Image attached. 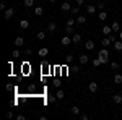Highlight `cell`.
I'll list each match as a JSON object with an SVG mask.
<instances>
[{"label": "cell", "mask_w": 122, "mask_h": 120, "mask_svg": "<svg viewBox=\"0 0 122 120\" xmlns=\"http://www.w3.org/2000/svg\"><path fill=\"white\" fill-rule=\"evenodd\" d=\"M98 57L101 58V62H103V63H107V62H109V52H107V49H106V47H103V49L99 50Z\"/></svg>", "instance_id": "obj_1"}, {"label": "cell", "mask_w": 122, "mask_h": 120, "mask_svg": "<svg viewBox=\"0 0 122 120\" xmlns=\"http://www.w3.org/2000/svg\"><path fill=\"white\" fill-rule=\"evenodd\" d=\"M13 13H15V10H13L11 7H10V8H7V10H5V13H3V18H5V19H10L11 16H13Z\"/></svg>", "instance_id": "obj_2"}, {"label": "cell", "mask_w": 122, "mask_h": 120, "mask_svg": "<svg viewBox=\"0 0 122 120\" xmlns=\"http://www.w3.org/2000/svg\"><path fill=\"white\" fill-rule=\"evenodd\" d=\"M20 28L21 29H28L29 28V21L28 19H21V21H20Z\"/></svg>", "instance_id": "obj_3"}, {"label": "cell", "mask_w": 122, "mask_h": 120, "mask_svg": "<svg viewBox=\"0 0 122 120\" xmlns=\"http://www.w3.org/2000/svg\"><path fill=\"white\" fill-rule=\"evenodd\" d=\"M88 89H90V92H96V91H98V83H94V81H93V83H90V84H88Z\"/></svg>", "instance_id": "obj_4"}, {"label": "cell", "mask_w": 122, "mask_h": 120, "mask_svg": "<svg viewBox=\"0 0 122 120\" xmlns=\"http://www.w3.org/2000/svg\"><path fill=\"white\" fill-rule=\"evenodd\" d=\"M111 42H112V41L109 39V36H107V37H104L103 41H101V46H103V47H109V46H111Z\"/></svg>", "instance_id": "obj_5"}, {"label": "cell", "mask_w": 122, "mask_h": 120, "mask_svg": "<svg viewBox=\"0 0 122 120\" xmlns=\"http://www.w3.org/2000/svg\"><path fill=\"white\" fill-rule=\"evenodd\" d=\"M85 49H86V50H93L94 49V42L93 41H86V42H85Z\"/></svg>", "instance_id": "obj_6"}, {"label": "cell", "mask_w": 122, "mask_h": 120, "mask_svg": "<svg viewBox=\"0 0 122 120\" xmlns=\"http://www.w3.org/2000/svg\"><path fill=\"white\" fill-rule=\"evenodd\" d=\"M101 33H103V34H106V36H109V34L112 33V28H111V26H103Z\"/></svg>", "instance_id": "obj_7"}, {"label": "cell", "mask_w": 122, "mask_h": 120, "mask_svg": "<svg viewBox=\"0 0 122 120\" xmlns=\"http://www.w3.org/2000/svg\"><path fill=\"white\" fill-rule=\"evenodd\" d=\"M114 49H116V50H119V52L122 50V39H119V41H114Z\"/></svg>", "instance_id": "obj_8"}, {"label": "cell", "mask_w": 122, "mask_h": 120, "mask_svg": "<svg viewBox=\"0 0 122 120\" xmlns=\"http://www.w3.org/2000/svg\"><path fill=\"white\" fill-rule=\"evenodd\" d=\"M80 41H81V36H80L78 33H75V34L72 36V42H73V44H78Z\"/></svg>", "instance_id": "obj_9"}, {"label": "cell", "mask_w": 122, "mask_h": 120, "mask_svg": "<svg viewBox=\"0 0 122 120\" xmlns=\"http://www.w3.org/2000/svg\"><path fill=\"white\" fill-rule=\"evenodd\" d=\"M111 28H112V31H114V33H119V31H121V24H119L117 21H114L112 24H111Z\"/></svg>", "instance_id": "obj_10"}, {"label": "cell", "mask_w": 122, "mask_h": 120, "mask_svg": "<svg viewBox=\"0 0 122 120\" xmlns=\"http://www.w3.org/2000/svg\"><path fill=\"white\" fill-rule=\"evenodd\" d=\"M70 42H72V37H68V36H64V37H62V46H64V47L68 46Z\"/></svg>", "instance_id": "obj_11"}, {"label": "cell", "mask_w": 122, "mask_h": 120, "mask_svg": "<svg viewBox=\"0 0 122 120\" xmlns=\"http://www.w3.org/2000/svg\"><path fill=\"white\" fill-rule=\"evenodd\" d=\"M23 44H25V39H23V37H21V36H18V37H16V39H15V46H16V47L23 46Z\"/></svg>", "instance_id": "obj_12"}, {"label": "cell", "mask_w": 122, "mask_h": 120, "mask_svg": "<svg viewBox=\"0 0 122 120\" xmlns=\"http://www.w3.org/2000/svg\"><path fill=\"white\" fill-rule=\"evenodd\" d=\"M86 10H88V15H94L96 13V7L94 5H86Z\"/></svg>", "instance_id": "obj_13"}, {"label": "cell", "mask_w": 122, "mask_h": 120, "mask_svg": "<svg viewBox=\"0 0 122 120\" xmlns=\"http://www.w3.org/2000/svg\"><path fill=\"white\" fill-rule=\"evenodd\" d=\"M112 101L116 102V104H121V102H122V94H114V96H112Z\"/></svg>", "instance_id": "obj_14"}, {"label": "cell", "mask_w": 122, "mask_h": 120, "mask_svg": "<svg viewBox=\"0 0 122 120\" xmlns=\"http://www.w3.org/2000/svg\"><path fill=\"white\" fill-rule=\"evenodd\" d=\"M78 60H80V63H81V65L88 63V55H85V54H81V55L78 57Z\"/></svg>", "instance_id": "obj_15"}, {"label": "cell", "mask_w": 122, "mask_h": 120, "mask_svg": "<svg viewBox=\"0 0 122 120\" xmlns=\"http://www.w3.org/2000/svg\"><path fill=\"white\" fill-rule=\"evenodd\" d=\"M76 23L85 24V23H86V16H83V15H78V16H76Z\"/></svg>", "instance_id": "obj_16"}, {"label": "cell", "mask_w": 122, "mask_h": 120, "mask_svg": "<svg viewBox=\"0 0 122 120\" xmlns=\"http://www.w3.org/2000/svg\"><path fill=\"white\" fill-rule=\"evenodd\" d=\"M62 10H64V11H70V10H72V5H70L68 2H64V3H62Z\"/></svg>", "instance_id": "obj_17"}, {"label": "cell", "mask_w": 122, "mask_h": 120, "mask_svg": "<svg viewBox=\"0 0 122 120\" xmlns=\"http://www.w3.org/2000/svg\"><path fill=\"white\" fill-rule=\"evenodd\" d=\"M42 13H44V8H42V7H36V8H34V15H36V16H41Z\"/></svg>", "instance_id": "obj_18"}, {"label": "cell", "mask_w": 122, "mask_h": 120, "mask_svg": "<svg viewBox=\"0 0 122 120\" xmlns=\"http://www.w3.org/2000/svg\"><path fill=\"white\" fill-rule=\"evenodd\" d=\"M114 83H116V84H121L122 83V75H119V73L114 75Z\"/></svg>", "instance_id": "obj_19"}, {"label": "cell", "mask_w": 122, "mask_h": 120, "mask_svg": "<svg viewBox=\"0 0 122 120\" xmlns=\"http://www.w3.org/2000/svg\"><path fill=\"white\" fill-rule=\"evenodd\" d=\"M56 28H57V24H56V23H49V24H47V31H49V33L56 31Z\"/></svg>", "instance_id": "obj_20"}, {"label": "cell", "mask_w": 122, "mask_h": 120, "mask_svg": "<svg viewBox=\"0 0 122 120\" xmlns=\"http://www.w3.org/2000/svg\"><path fill=\"white\" fill-rule=\"evenodd\" d=\"M49 54V50H47L46 47H42V49H39V57H46Z\"/></svg>", "instance_id": "obj_21"}, {"label": "cell", "mask_w": 122, "mask_h": 120, "mask_svg": "<svg viewBox=\"0 0 122 120\" xmlns=\"http://www.w3.org/2000/svg\"><path fill=\"white\" fill-rule=\"evenodd\" d=\"M38 39L39 41H44V39H46V33H44V31H39L38 33Z\"/></svg>", "instance_id": "obj_22"}, {"label": "cell", "mask_w": 122, "mask_h": 120, "mask_svg": "<svg viewBox=\"0 0 122 120\" xmlns=\"http://www.w3.org/2000/svg\"><path fill=\"white\" fill-rule=\"evenodd\" d=\"M93 65H94V67H99V65H103V62H101V58H99V57H96V58L93 60Z\"/></svg>", "instance_id": "obj_23"}, {"label": "cell", "mask_w": 122, "mask_h": 120, "mask_svg": "<svg viewBox=\"0 0 122 120\" xmlns=\"http://www.w3.org/2000/svg\"><path fill=\"white\" fill-rule=\"evenodd\" d=\"M56 96H57V99H64V97H65V94H64V91H62V89H59Z\"/></svg>", "instance_id": "obj_24"}, {"label": "cell", "mask_w": 122, "mask_h": 120, "mask_svg": "<svg viewBox=\"0 0 122 120\" xmlns=\"http://www.w3.org/2000/svg\"><path fill=\"white\" fill-rule=\"evenodd\" d=\"M34 3H36V2H34V0H25V7H33V5H34Z\"/></svg>", "instance_id": "obj_25"}, {"label": "cell", "mask_w": 122, "mask_h": 120, "mask_svg": "<svg viewBox=\"0 0 122 120\" xmlns=\"http://www.w3.org/2000/svg\"><path fill=\"white\" fill-rule=\"evenodd\" d=\"M56 99H57V96H51V94L47 96V102H49V104H52V102H56Z\"/></svg>", "instance_id": "obj_26"}, {"label": "cell", "mask_w": 122, "mask_h": 120, "mask_svg": "<svg viewBox=\"0 0 122 120\" xmlns=\"http://www.w3.org/2000/svg\"><path fill=\"white\" fill-rule=\"evenodd\" d=\"M98 18L101 19V21H104V19L107 18V15H106V11H99V16H98Z\"/></svg>", "instance_id": "obj_27"}, {"label": "cell", "mask_w": 122, "mask_h": 120, "mask_svg": "<svg viewBox=\"0 0 122 120\" xmlns=\"http://www.w3.org/2000/svg\"><path fill=\"white\" fill-rule=\"evenodd\" d=\"M70 112H72V114H73V115H76V114H80V109H78V107H76V106H73V107H72V109H70Z\"/></svg>", "instance_id": "obj_28"}, {"label": "cell", "mask_w": 122, "mask_h": 120, "mask_svg": "<svg viewBox=\"0 0 122 120\" xmlns=\"http://www.w3.org/2000/svg\"><path fill=\"white\" fill-rule=\"evenodd\" d=\"M65 62H67V63H72V62H73V55H72V54H68V55L65 57Z\"/></svg>", "instance_id": "obj_29"}, {"label": "cell", "mask_w": 122, "mask_h": 120, "mask_svg": "<svg viewBox=\"0 0 122 120\" xmlns=\"http://www.w3.org/2000/svg\"><path fill=\"white\" fill-rule=\"evenodd\" d=\"M73 24H75V19H73V18L67 19V26H73Z\"/></svg>", "instance_id": "obj_30"}, {"label": "cell", "mask_w": 122, "mask_h": 120, "mask_svg": "<svg viewBox=\"0 0 122 120\" xmlns=\"http://www.w3.org/2000/svg\"><path fill=\"white\" fill-rule=\"evenodd\" d=\"M65 33H68V34H70V33H75L73 26H67V28H65Z\"/></svg>", "instance_id": "obj_31"}, {"label": "cell", "mask_w": 122, "mask_h": 120, "mask_svg": "<svg viewBox=\"0 0 122 120\" xmlns=\"http://www.w3.org/2000/svg\"><path fill=\"white\" fill-rule=\"evenodd\" d=\"M11 55H13V58H18V57H20V50H13Z\"/></svg>", "instance_id": "obj_32"}, {"label": "cell", "mask_w": 122, "mask_h": 120, "mask_svg": "<svg viewBox=\"0 0 122 120\" xmlns=\"http://www.w3.org/2000/svg\"><path fill=\"white\" fill-rule=\"evenodd\" d=\"M70 11H72L73 15H78V11H80V8H78V7H73V8L70 10Z\"/></svg>", "instance_id": "obj_33"}, {"label": "cell", "mask_w": 122, "mask_h": 120, "mask_svg": "<svg viewBox=\"0 0 122 120\" xmlns=\"http://www.w3.org/2000/svg\"><path fill=\"white\" fill-rule=\"evenodd\" d=\"M111 68H112V70H117V68H119V63H117V62H112V63H111Z\"/></svg>", "instance_id": "obj_34"}, {"label": "cell", "mask_w": 122, "mask_h": 120, "mask_svg": "<svg viewBox=\"0 0 122 120\" xmlns=\"http://www.w3.org/2000/svg\"><path fill=\"white\" fill-rule=\"evenodd\" d=\"M104 7H106V5H104L103 2H101V3H98V8H99V11H103V10H104Z\"/></svg>", "instance_id": "obj_35"}, {"label": "cell", "mask_w": 122, "mask_h": 120, "mask_svg": "<svg viewBox=\"0 0 122 120\" xmlns=\"http://www.w3.org/2000/svg\"><path fill=\"white\" fill-rule=\"evenodd\" d=\"M7 119H13V112H7Z\"/></svg>", "instance_id": "obj_36"}, {"label": "cell", "mask_w": 122, "mask_h": 120, "mask_svg": "<svg viewBox=\"0 0 122 120\" xmlns=\"http://www.w3.org/2000/svg\"><path fill=\"white\" fill-rule=\"evenodd\" d=\"M81 120H88V114H83L81 115Z\"/></svg>", "instance_id": "obj_37"}, {"label": "cell", "mask_w": 122, "mask_h": 120, "mask_svg": "<svg viewBox=\"0 0 122 120\" xmlns=\"http://www.w3.org/2000/svg\"><path fill=\"white\" fill-rule=\"evenodd\" d=\"M85 3V0H76V5H83Z\"/></svg>", "instance_id": "obj_38"}, {"label": "cell", "mask_w": 122, "mask_h": 120, "mask_svg": "<svg viewBox=\"0 0 122 120\" xmlns=\"http://www.w3.org/2000/svg\"><path fill=\"white\" fill-rule=\"evenodd\" d=\"M119 37H121V39H122V31H119Z\"/></svg>", "instance_id": "obj_39"}, {"label": "cell", "mask_w": 122, "mask_h": 120, "mask_svg": "<svg viewBox=\"0 0 122 120\" xmlns=\"http://www.w3.org/2000/svg\"><path fill=\"white\" fill-rule=\"evenodd\" d=\"M51 2H57V0H51Z\"/></svg>", "instance_id": "obj_40"}, {"label": "cell", "mask_w": 122, "mask_h": 120, "mask_svg": "<svg viewBox=\"0 0 122 120\" xmlns=\"http://www.w3.org/2000/svg\"><path fill=\"white\" fill-rule=\"evenodd\" d=\"M34 2H39V0H34Z\"/></svg>", "instance_id": "obj_41"}]
</instances>
